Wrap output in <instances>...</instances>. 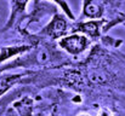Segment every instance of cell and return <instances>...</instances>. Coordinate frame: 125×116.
I'll return each instance as SVG.
<instances>
[{"label":"cell","mask_w":125,"mask_h":116,"mask_svg":"<svg viewBox=\"0 0 125 116\" xmlns=\"http://www.w3.org/2000/svg\"><path fill=\"white\" fill-rule=\"evenodd\" d=\"M58 46L71 56H79L90 46V39L82 33H72L60 39Z\"/></svg>","instance_id":"obj_1"},{"label":"cell","mask_w":125,"mask_h":116,"mask_svg":"<svg viewBox=\"0 0 125 116\" xmlns=\"http://www.w3.org/2000/svg\"><path fill=\"white\" fill-rule=\"evenodd\" d=\"M104 21L103 19H91L87 22H80L72 27V33H82L89 38H98L101 34V26Z\"/></svg>","instance_id":"obj_4"},{"label":"cell","mask_w":125,"mask_h":116,"mask_svg":"<svg viewBox=\"0 0 125 116\" xmlns=\"http://www.w3.org/2000/svg\"><path fill=\"white\" fill-rule=\"evenodd\" d=\"M67 16H61L60 13H56L52 19L44 27L40 32V35L44 38L51 39V40H60L63 38L68 32V22Z\"/></svg>","instance_id":"obj_2"},{"label":"cell","mask_w":125,"mask_h":116,"mask_svg":"<svg viewBox=\"0 0 125 116\" xmlns=\"http://www.w3.org/2000/svg\"><path fill=\"white\" fill-rule=\"evenodd\" d=\"M49 1H52V2H55L57 6H60V7H61V10L63 11V13H64V15L71 19V21H74V19H75L74 13H73V11H72L71 6L68 5V2H67L66 0H49Z\"/></svg>","instance_id":"obj_8"},{"label":"cell","mask_w":125,"mask_h":116,"mask_svg":"<svg viewBox=\"0 0 125 116\" xmlns=\"http://www.w3.org/2000/svg\"><path fill=\"white\" fill-rule=\"evenodd\" d=\"M28 2L29 0H9V18L4 26V32L12 29L24 18Z\"/></svg>","instance_id":"obj_3"},{"label":"cell","mask_w":125,"mask_h":116,"mask_svg":"<svg viewBox=\"0 0 125 116\" xmlns=\"http://www.w3.org/2000/svg\"><path fill=\"white\" fill-rule=\"evenodd\" d=\"M26 74H11V73H0V97H2L7 91H10L15 85L22 81V77Z\"/></svg>","instance_id":"obj_7"},{"label":"cell","mask_w":125,"mask_h":116,"mask_svg":"<svg viewBox=\"0 0 125 116\" xmlns=\"http://www.w3.org/2000/svg\"><path fill=\"white\" fill-rule=\"evenodd\" d=\"M103 2L102 0H84L83 16L91 19H100L103 15Z\"/></svg>","instance_id":"obj_6"},{"label":"cell","mask_w":125,"mask_h":116,"mask_svg":"<svg viewBox=\"0 0 125 116\" xmlns=\"http://www.w3.org/2000/svg\"><path fill=\"white\" fill-rule=\"evenodd\" d=\"M33 48L32 45H11V46H4L0 47V67L1 64L6 63L7 61L12 58H17L24 53H28Z\"/></svg>","instance_id":"obj_5"}]
</instances>
